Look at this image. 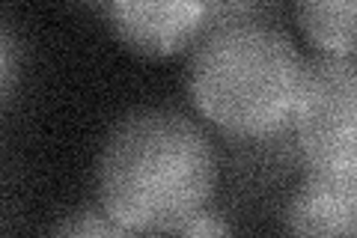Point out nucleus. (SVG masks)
Here are the masks:
<instances>
[{
	"mask_svg": "<svg viewBox=\"0 0 357 238\" xmlns=\"http://www.w3.org/2000/svg\"><path fill=\"white\" fill-rule=\"evenodd\" d=\"M218 161L206 131L178 110L143 107L116 122L98 158L102 211L137 235H164L206 209Z\"/></svg>",
	"mask_w": 357,
	"mask_h": 238,
	"instance_id": "obj_1",
	"label": "nucleus"
},
{
	"mask_svg": "<svg viewBox=\"0 0 357 238\" xmlns=\"http://www.w3.org/2000/svg\"><path fill=\"white\" fill-rule=\"evenodd\" d=\"M253 6H211L208 27L191 57L188 89L197 110L232 137H274L292 126L301 57L271 24L241 18Z\"/></svg>",
	"mask_w": 357,
	"mask_h": 238,
	"instance_id": "obj_2",
	"label": "nucleus"
},
{
	"mask_svg": "<svg viewBox=\"0 0 357 238\" xmlns=\"http://www.w3.org/2000/svg\"><path fill=\"white\" fill-rule=\"evenodd\" d=\"M310 173L357 179V66L354 57H312L301 66L292 110Z\"/></svg>",
	"mask_w": 357,
	"mask_h": 238,
	"instance_id": "obj_3",
	"label": "nucleus"
},
{
	"mask_svg": "<svg viewBox=\"0 0 357 238\" xmlns=\"http://www.w3.org/2000/svg\"><path fill=\"white\" fill-rule=\"evenodd\" d=\"M114 33L143 57H173L194 45L211 27V3H146L114 0L105 6Z\"/></svg>",
	"mask_w": 357,
	"mask_h": 238,
	"instance_id": "obj_4",
	"label": "nucleus"
},
{
	"mask_svg": "<svg viewBox=\"0 0 357 238\" xmlns=\"http://www.w3.org/2000/svg\"><path fill=\"white\" fill-rule=\"evenodd\" d=\"M289 238H357V179L310 173L286 211Z\"/></svg>",
	"mask_w": 357,
	"mask_h": 238,
	"instance_id": "obj_5",
	"label": "nucleus"
},
{
	"mask_svg": "<svg viewBox=\"0 0 357 238\" xmlns=\"http://www.w3.org/2000/svg\"><path fill=\"white\" fill-rule=\"evenodd\" d=\"M298 24L307 39L319 45L325 57H354V18L357 6L351 0H328V3H304L295 6Z\"/></svg>",
	"mask_w": 357,
	"mask_h": 238,
	"instance_id": "obj_6",
	"label": "nucleus"
},
{
	"mask_svg": "<svg viewBox=\"0 0 357 238\" xmlns=\"http://www.w3.org/2000/svg\"><path fill=\"white\" fill-rule=\"evenodd\" d=\"M48 238H143V235L116 223L102 209H84L63 218Z\"/></svg>",
	"mask_w": 357,
	"mask_h": 238,
	"instance_id": "obj_7",
	"label": "nucleus"
},
{
	"mask_svg": "<svg viewBox=\"0 0 357 238\" xmlns=\"http://www.w3.org/2000/svg\"><path fill=\"white\" fill-rule=\"evenodd\" d=\"M176 232H178V238H232L229 223L223 221L220 214L206 211V209L199 214H194L185 226H178Z\"/></svg>",
	"mask_w": 357,
	"mask_h": 238,
	"instance_id": "obj_8",
	"label": "nucleus"
},
{
	"mask_svg": "<svg viewBox=\"0 0 357 238\" xmlns=\"http://www.w3.org/2000/svg\"><path fill=\"white\" fill-rule=\"evenodd\" d=\"M13 75H15V42L9 36V30L0 24V96L6 93Z\"/></svg>",
	"mask_w": 357,
	"mask_h": 238,
	"instance_id": "obj_9",
	"label": "nucleus"
}]
</instances>
